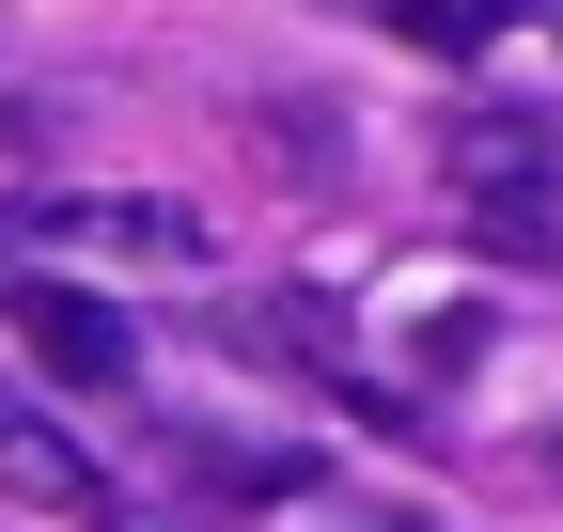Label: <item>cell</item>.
<instances>
[{
    "instance_id": "cell-2",
    "label": "cell",
    "mask_w": 563,
    "mask_h": 532,
    "mask_svg": "<svg viewBox=\"0 0 563 532\" xmlns=\"http://www.w3.org/2000/svg\"><path fill=\"white\" fill-rule=\"evenodd\" d=\"M0 486H32L47 517H95V454H79V439H47L16 391H0Z\"/></svg>"
},
{
    "instance_id": "cell-5",
    "label": "cell",
    "mask_w": 563,
    "mask_h": 532,
    "mask_svg": "<svg viewBox=\"0 0 563 532\" xmlns=\"http://www.w3.org/2000/svg\"><path fill=\"white\" fill-rule=\"evenodd\" d=\"M548 470H563V439H548Z\"/></svg>"
},
{
    "instance_id": "cell-1",
    "label": "cell",
    "mask_w": 563,
    "mask_h": 532,
    "mask_svg": "<svg viewBox=\"0 0 563 532\" xmlns=\"http://www.w3.org/2000/svg\"><path fill=\"white\" fill-rule=\"evenodd\" d=\"M16 329H32V361L63 391H125V361H141V329L110 298H79V282H16Z\"/></svg>"
},
{
    "instance_id": "cell-4",
    "label": "cell",
    "mask_w": 563,
    "mask_h": 532,
    "mask_svg": "<svg viewBox=\"0 0 563 532\" xmlns=\"http://www.w3.org/2000/svg\"><path fill=\"white\" fill-rule=\"evenodd\" d=\"M32 235H110V251H203L188 204H32Z\"/></svg>"
},
{
    "instance_id": "cell-3",
    "label": "cell",
    "mask_w": 563,
    "mask_h": 532,
    "mask_svg": "<svg viewBox=\"0 0 563 532\" xmlns=\"http://www.w3.org/2000/svg\"><path fill=\"white\" fill-rule=\"evenodd\" d=\"M454 173L485 188V204H517V188H532V220H548V125H517V110H470V125H454Z\"/></svg>"
}]
</instances>
